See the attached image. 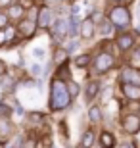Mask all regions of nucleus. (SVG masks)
I'll list each match as a JSON object with an SVG mask.
<instances>
[{
  "mask_svg": "<svg viewBox=\"0 0 140 148\" xmlns=\"http://www.w3.org/2000/svg\"><path fill=\"white\" fill-rule=\"evenodd\" d=\"M71 102V96H69V90H67V85L65 81L61 79H52L50 83V110L59 112V110H65Z\"/></svg>",
  "mask_w": 140,
  "mask_h": 148,
  "instance_id": "obj_1",
  "label": "nucleus"
},
{
  "mask_svg": "<svg viewBox=\"0 0 140 148\" xmlns=\"http://www.w3.org/2000/svg\"><path fill=\"white\" fill-rule=\"evenodd\" d=\"M108 19H109V23L125 29L130 25V12L125 6H113L111 10L108 12Z\"/></svg>",
  "mask_w": 140,
  "mask_h": 148,
  "instance_id": "obj_2",
  "label": "nucleus"
},
{
  "mask_svg": "<svg viewBox=\"0 0 140 148\" xmlns=\"http://www.w3.org/2000/svg\"><path fill=\"white\" fill-rule=\"evenodd\" d=\"M113 66H115L113 54H109V52H100V54L94 58V62H92V73H94V75H102V73L109 71Z\"/></svg>",
  "mask_w": 140,
  "mask_h": 148,
  "instance_id": "obj_3",
  "label": "nucleus"
},
{
  "mask_svg": "<svg viewBox=\"0 0 140 148\" xmlns=\"http://www.w3.org/2000/svg\"><path fill=\"white\" fill-rule=\"evenodd\" d=\"M123 131L129 135H136L140 131V115L136 114H127L123 117Z\"/></svg>",
  "mask_w": 140,
  "mask_h": 148,
  "instance_id": "obj_4",
  "label": "nucleus"
},
{
  "mask_svg": "<svg viewBox=\"0 0 140 148\" xmlns=\"http://www.w3.org/2000/svg\"><path fill=\"white\" fill-rule=\"evenodd\" d=\"M35 31H37V21L35 19H19V25H17V33L21 35V37L29 38L35 35Z\"/></svg>",
  "mask_w": 140,
  "mask_h": 148,
  "instance_id": "obj_5",
  "label": "nucleus"
},
{
  "mask_svg": "<svg viewBox=\"0 0 140 148\" xmlns=\"http://www.w3.org/2000/svg\"><path fill=\"white\" fill-rule=\"evenodd\" d=\"M123 83H130V85H138L140 87V71L135 69V67H127L123 69Z\"/></svg>",
  "mask_w": 140,
  "mask_h": 148,
  "instance_id": "obj_6",
  "label": "nucleus"
},
{
  "mask_svg": "<svg viewBox=\"0 0 140 148\" xmlns=\"http://www.w3.org/2000/svg\"><path fill=\"white\" fill-rule=\"evenodd\" d=\"M14 135V125H12V121L4 115H0V138L6 140V138H10Z\"/></svg>",
  "mask_w": 140,
  "mask_h": 148,
  "instance_id": "obj_7",
  "label": "nucleus"
},
{
  "mask_svg": "<svg viewBox=\"0 0 140 148\" xmlns=\"http://www.w3.org/2000/svg\"><path fill=\"white\" fill-rule=\"evenodd\" d=\"M123 94L129 100H140V87L138 85H130V83H123Z\"/></svg>",
  "mask_w": 140,
  "mask_h": 148,
  "instance_id": "obj_8",
  "label": "nucleus"
},
{
  "mask_svg": "<svg viewBox=\"0 0 140 148\" xmlns=\"http://www.w3.org/2000/svg\"><path fill=\"white\" fill-rule=\"evenodd\" d=\"M79 33H81L83 38H92L94 37V21H92L90 17L85 19V21L79 25Z\"/></svg>",
  "mask_w": 140,
  "mask_h": 148,
  "instance_id": "obj_9",
  "label": "nucleus"
},
{
  "mask_svg": "<svg viewBox=\"0 0 140 148\" xmlns=\"http://www.w3.org/2000/svg\"><path fill=\"white\" fill-rule=\"evenodd\" d=\"M132 44H135V38H132V35H129V33H121L117 37V46L121 50H130L132 48Z\"/></svg>",
  "mask_w": 140,
  "mask_h": 148,
  "instance_id": "obj_10",
  "label": "nucleus"
},
{
  "mask_svg": "<svg viewBox=\"0 0 140 148\" xmlns=\"http://www.w3.org/2000/svg\"><path fill=\"white\" fill-rule=\"evenodd\" d=\"M50 21H52V10H50V8H42L40 14H38V23L37 25H40V27H48Z\"/></svg>",
  "mask_w": 140,
  "mask_h": 148,
  "instance_id": "obj_11",
  "label": "nucleus"
},
{
  "mask_svg": "<svg viewBox=\"0 0 140 148\" xmlns=\"http://www.w3.org/2000/svg\"><path fill=\"white\" fill-rule=\"evenodd\" d=\"M8 19H21L23 17V6H19V4H12V6H8Z\"/></svg>",
  "mask_w": 140,
  "mask_h": 148,
  "instance_id": "obj_12",
  "label": "nucleus"
},
{
  "mask_svg": "<svg viewBox=\"0 0 140 148\" xmlns=\"http://www.w3.org/2000/svg\"><path fill=\"white\" fill-rule=\"evenodd\" d=\"M100 144H102V148H113L115 146V137H113L111 133L104 131L100 135Z\"/></svg>",
  "mask_w": 140,
  "mask_h": 148,
  "instance_id": "obj_13",
  "label": "nucleus"
},
{
  "mask_svg": "<svg viewBox=\"0 0 140 148\" xmlns=\"http://www.w3.org/2000/svg\"><path fill=\"white\" fill-rule=\"evenodd\" d=\"M98 92H100V85H98L96 81H90L88 85H86V98L88 100H92Z\"/></svg>",
  "mask_w": 140,
  "mask_h": 148,
  "instance_id": "obj_14",
  "label": "nucleus"
},
{
  "mask_svg": "<svg viewBox=\"0 0 140 148\" xmlns=\"http://www.w3.org/2000/svg\"><path fill=\"white\" fill-rule=\"evenodd\" d=\"M0 87L4 88L6 92H12V90H14V87H16V81H14L12 77L4 75V77H2V79H0Z\"/></svg>",
  "mask_w": 140,
  "mask_h": 148,
  "instance_id": "obj_15",
  "label": "nucleus"
},
{
  "mask_svg": "<svg viewBox=\"0 0 140 148\" xmlns=\"http://www.w3.org/2000/svg\"><path fill=\"white\" fill-rule=\"evenodd\" d=\"M88 117H90L92 123H100V121H102V112H100V108H98V106H92L90 110H88Z\"/></svg>",
  "mask_w": 140,
  "mask_h": 148,
  "instance_id": "obj_16",
  "label": "nucleus"
},
{
  "mask_svg": "<svg viewBox=\"0 0 140 148\" xmlns=\"http://www.w3.org/2000/svg\"><path fill=\"white\" fill-rule=\"evenodd\" d=\"M92 144H94V133L86 131L85 135H83V138H81V146L83 148H90Z\"/></svg>",
  "mask_w": 140,
  "mask_h": 148,
  "instance_id": "obj_17",
  "label": "nucleus"
},
{
  "mask_svg": "<svg viewBox=\"0 0 140 148\" xmlns=\"http://www.w3.org/2000/svg\"><path fill=\"white\" fill-rule=\"evenodd\" d=\"M65 58H67V50L65 48H56V52H54V62L56 64H64Z\"/></svg>",
  "mask_w": 140,
  "mask_h": 148,
  "instance_id": "obj_18",
  "label": "nucleus"
},
{
  "mask_svg": "<svg viewBox=\"0 0 140 148\" xmlns=\"http://www.w3.org/2000/svg\"><path fill=\"white\" fill-rule=\"evenodd\" d=\"M75 64H77L79 67H86L88 64H90V56H88V54H81V56H77V58H75Z\"/></svg>",
  "mask_w": 140,
  "mask_h": 148,
  "instance_id": "obj_19",
  "label": "nucleus"
},
{
  "mask_svg": "<svg viewBox=\"0 0 140 148\" xmlns=\"http://www.w3.org/2000/svg\"><path fill=\"white\" fill-rule=\"evenodd\" d=\"M67 90H69V96H77V94H79L77 83H69V85H67Z\"/></svg>",
  "mask_w": 140,
  "mask_h": 148,
  "instance_id": "obj_20",
  "label": "nucleus"
},
{
  "mask_svg": "<svg viewBox=\"0 0 140 148\" xmlns=\"http://www.w3.org/2000/svg\"><path fill=\"white\" fill-rule=\"evenodd\" d=\"M130 67H135V69L140 67V56L136 54V52H135V56H132V60H130Z\"/></svg>",
  "mask_w": 140,
  "mask_h": 148,
  "instance_id": "obj_21",
  "label": "nucleus"
},
{
  "mask_svg": "<svg viewBox=\"0 0 140 148\" xmlns=\"http://www.w3.org/2000/svg\"><path fill=\"white\" fill-rule=\"evenodd\" d=\"M6 25H8V16H6V14H2V12H0V29H4Z\"/></svg>",
  "mask_w": 140,
  "mask_h": 148,
  "instance_id": "obj_22",
  "label": "nucleus"
},
{
  "mask_svg": "<svg viewBox=\"0 0 140 148\" xmlns=\"http://www.w3.org/2000/svg\"><path fill=\"white\" fill-rule=\"evenodd\" d=\"M35 146H37V144H35V138H27V140L21 144V148H35Z\"/></svg>",
  "mask_w": 140,
  "mask_h": 148,
  "instance_id": "obj_23",
  "label": "nucleus"
},
{
  "mask_svg": "<svg viewBox=\"0 0 140 148\" xmlns=\"http://www.w3.org/2000/svg\"><path fill=\"white\" fill-rule=\"evenodd\" d=\"M109 96H111V87H108V88H104L102 100H104V102H108V100H109Z\"/></svg>",
  "mask_w": 140,
  "mask_h": 148,
  "instance_id": "obj_24",
  "label": "nucleus"
},
{
  "mask_svg": "<svg viewBox=\"0 0 140 148\" xmlns=\"http://www.w3.org/2000/svg\"><path fill=\"white\" fill-rule=\"evenodd\" d=\"M33 56H35V58H44V50L42 48H35L33 50Z\"/></svg>",
  "mask_w": 140,
  "mask_h": 148,
  "instance_id": "obj_25",
  "label": "nucleus"
},
{
  "mask_svg": "<svg viewBox=\"0 0 140 148\" xmlns=\"http://www.w3.org/2000/svg\"><path fill=\"white\" fill-rule=\"evenodd\" d=\"M31 73H33V75H40V66L33 64V66H31Z\"/></svg>",
  "mask_w": 140,
  "mask_h": 148,
  "instance_id": "obj_26",
  "label": "nucleus"
},
{
  "mask_svg": "<svg viewBox=\"0 0 140 148\" xmlns=\"http://www.w3.org/2000/svg\"><path fill=\"white\" fill-rule=\"evenodd\" d=\"M75 48H77V42H75V40H71V42H69V46H67L65 50H67V52H71V50H75Z\"/></svg>",
  "mask_w": 140,
  "mask_h": 148,
  "instance_id": "obj_27",
  "label": "nucleus"
},
{
  "mask_svg": "<svg viewBox=\"0 0 140 148\" xmlns=\"http://www.w3.org/2000/svg\"><path fill=\"white\" fill-rule=\"evenodd\" d=\"M4 73H6V64H4L2 60H0V77L4 75Z\"/></svg>",
  "mask_w": 140,
  "mask_h": 148,
  "instance_id": "obj_28",
  "label": "nucleus"
},
{
  "mask_svg": "<svg viewBox=\"0 0 140 148\" xmlns=\"http://www.w3.org/2000/svg\"><path fill=\"white\" fill-rule=\"evenodd\" d=\"M102 33H104V35L109 33V23H104V25H102Z\"/></svg>",
  "mask_w": 140,
  "mask_h": 148,
  "instance_id": "obj_29",
  "label": "nucleus"
},
{
  "mask_svg": "<svg viewBox=\"0 0 140 148\" xmlns=\"http://www.w3.org/2000/svg\"><path fill=\"white\" fill-rule=\"evenodd\" d=\"M12 2H14V0H0V8H2V6H12Z\"/></svg>",
  "mask_w": 140,
  "mask_h": 148,
  "instance_id": "obj_30",
  "label": "nucleus"
},
{
  "mask_svg": "<svg viewBox=\"0 0 140 148\" xmlns=\"http://www.w3.org/2000/svg\"><path fill=\"white\" fill-rule=\"evenodd\" d=\"M119 148H135V143H125V144H121Z\"/></svg>",
  "mask_w": 140,
  "mask_h": 148,
  "instance_id": "obj_31",
  "label": "nucleus"
},
{
  "mask_svg": "<svg viewBox=\"0 0 140 148\" xmlns=\"http://www.w3.org/2000/svg\"><path fill=\"white\" fill-rule=\"evenodd\" d=\"M136 54H138V56H140V46H138V48H136Z\"/></svg>",
  "mask_w": 140,
  "mask_h": 148,
  "instance_id": "obj_32",
  "label": "nucleus"
},
{
  "mask_svg": "<svg viewBox=\"0 0 140 148\" xmlns=\"http://www.w3.org/2000/svg\"><path fill=\"white\" fill-rule=\"evenodd\" d=\"M0 148H4V144H0Z\"/></svg>",
  "mask_w": 140,
  "mask_h": 148,
  "instance_id": "obj_33",
  "label": "nucleus"
},
{
  "mask_svg": "<svg viewBox=\"0 0 140 148\" xmlns=\"http://www.w3.org/2000/svg\"><path fill=\"white\" fill-rule=\"evenodd\" d=\"M77 148H83V146H81V144H79V146H77Z\"/></svg>",
  "mask_w": 140,
  "mask_h": 148,
  "instance_id": "obj_34",
  "label": "nucleus"
}]
</instances>
